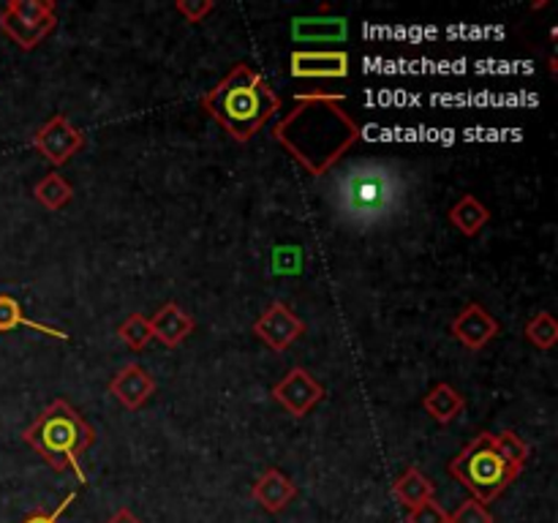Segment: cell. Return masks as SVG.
<instances>
[{
  "instance_id": "obj_1",
  "label": "cell",
  "mask_w": 558,
  "mask_h": 523,
  "mask_svg": "<svg viewBox=\"0 0 558 523\" xmlns=\"http://www.w3.org/2000/svg\"><path fill=\"white\" fill-rule=\"evenodd\" d=\"M327 202L343 227L354 232H374L407 216L412 178L392 158H354L343 167H332Z\"/></svg>"
},
{
  "instance_id": "obj_2",
  "label": "cell",
  "mask_w": 558,
  "mask_h": 523,
  "mask_svg": "<svg viewBox=\"0 0 558 523\" xmlns=\"http://www.w3.org/2000/svg\"><path fill=\"white\" fill-rule=\"evenodd\" d=\"M338 96H298V107L276 125L272 136L298 158L311 174L330 172L338 158L360 139V125L341 107Z\"/></svg>"
},
{
  "instance_id": "obj_3",
  "label": "cell",
  "mask_w": 558,
  "mask_h": 523,
  "mask_svg": "<svg viewBox=\"0 0 558 523\" xmlns=\"http://www.w3.org/2000/svg\"><path fill=\"white\" fill-rule=\"evenodd\" d=\"M202 104L238 142H248L281 109V98L251 65H238L223 76Z\"/></svg>"
},
{
  "instance_id": "obj_4",
  "label": "cell",
  "mask_w": 558,
  "mask_h": 523,
  "mask_svg": "<svg viewBox=\"0 0 558 523\" xmlns=\"http://www.w3.org/2000/svg\"><path fill=\"white\" fill-rule=\"evenodd\" d=\"M25 445H31L52 469H74L80 483H87L85 469L80 466V455L96 441V430L85 423L80 412L69 401L58 398L49 403L25 430Z\"/></svg>"
},
{
  "instance_id": "obj_5",
  "label": "cell",
  "mask_w": 558,
  "mask_h": 523,
  "mask_svg": "<svg viewBox=\"0 0 558 523\" xmlns=\"http://www.w3.org/2000/svg\"><path fill=\"white\" fill-rule=\"evenodd\" d=\"M450 472L466 490H472L480 504L494 501L510 483H515L521 469L501 461L494 447V434H480L450 461Z\"/></svg>"
},
{
  "instance_id": "obj_6",
  "label": "cell",
  "mask_w": 558,
  "mask_h": 523,
  "mask_svg": "<svg viewBox=\"0 0 558 523\" xmlns=\"http://www.w3.org/2000/svg\"><path fill=\"white\" fill-rule=\"evenodd\" d=\"M58 25L52 0H11L0 11V31L20 49H36Z\"/></svg>"
},
{
  "instance_id": "obj_7",
  "label": "cell",
  "mask_w": 558,
  "mask_h": 523,
  "mask_svg": "<svg viewBox=\"0 0 558 523\" xmlns=\"http://www.w3.org/2000/svg\"><path fill=\"white\" fill-rule=\"evenodd\" d=\"M82 145H85V136H82V131L76 129L65 114H52V118L33 134V147H36L52 167L69 163L71 158L82 150Z\"/></svg>"
},
{
  "instance_id": "obj_8",
  "label": "cell",
  "mask_w": 558,
  "mask_h": 523,
  "mask_svg": "<svg viewBox=\"0 0 558 523\" xmlns=\"http://www.w3.org/2000/svg\"><path fill=\"white\" fill-rule=\"evenodd\" d=\"M272 398H276L292 417H305V414L325 398V387H322L305 368H292L276 387H272Z\"/></svg>"
},
{
  "instance_id": "obj_9",
  "label": "cell",
  "mask_w": 558,
  "mask_h": 523,
  "mask_svg": "<svg viewBox=\"0 0 558 523\" xmlns=\"http://www.w3.org/2000/svg\"><path fill=\"white\" fill-rule=\"evenodd\" d=\"M254 332L267 343V346L276 349V352H283L289 343H294L300 336H303L305 321L300 319L287 303L276 300V303L267 305L265 314L256 319Z\"/></svg>"
},
{
  "instance_id": "obj_10",
  "label": "cell",
  "mask_w": 558,
  "mask_h": 523,
  "mask_svg": "<svg viewBox=\"0 0 558 523\" xmlns=\"http://www.w3.org/2000/svg\"><path fill=\"white\" fill-rule=\"evenodd\" d=\"M109 392H112L114 401H118L120 406L129 409V412H136V409L145 406V403L150 401L153 392H156V379H153L140 363H129L112 376Z\"/></svg>"
},
{
  "instance_id": "obj_11",
  "label": "cell",
  "mask_w": 558,
  "mask_h": 523,
  "mask_svg": "<svg viewBox=\"0 0 558 523\" xmlns=\"http://www.w3.org/2000/svg\"><path fill=\"white\" fill-rule=\"evenodd\" d=\"M450 330L463 346L477 352V349L488 346V343L499 336V319H494L480 303H472L452 319Z\"/></svg>"
},
{
  "instance_id": "obj_12",
  "label": "cell",
  "mask_w": 558,
  "mask_h": 523,
  "mask_svg": "<svg viewBox=\"0 0 558 523\" xmlns=\"http://www.w3.org/2000/svg\"><path fill=\"white\" fill-rule=\"evenodd\" d=\"M292 76L298 80H343L349 76V54L332 52H292Z\"/></svg>"
},
{
  "instance_id": "obj_13",
  "label": "cell",
  "mask_w": 558,
  "mask_h": 523,
  "mask_svg": "<svg viewBox=\"0 0 558 523\" xmlns=\"http://www.w3.org/2000/svg\"><path fill=\"white\" fill-rule=\"evenodd\" d=\"M251 494H254V499L259 501L262 510L281 512L294 501V496H298V485H294L281 469H265V472L256 477L254 490H251Z\"/></svg>"
},
{
  "instance_id": "obj_14",
  "label": "cell",
  "mask_w": 558,
  "mask_h": 523,
  "mask_svg": "<svg viewBox=\"0 0 558 523\" xmlns=\"http://www.w3.org/2000/svg\"><path fill=\"white\" fill-rule=\"evenodd\" d=\"M150 330L156 341H161L167 349H174L194 332V319L178 303H167L150 316Z\"/></svg>"
},
{
  "instance_id": "obj_15",
  "label": "cell",
  "mask_w": 558,
  "mask_h": 523,
  "mask_svg": "<svg viewBox=\"0 0 558 523\" xmlns=\"http://www.w3.org/2000/svg\"><path fill=\"white\" fill-rule=\"evenodd\" d=\"M347 33L343 16H300L292 22V36L298 41H343Z\"/></svg>"
},
{
  "instance_id": "obj_16",
  "label": "cell",
  "mask_w": 558,
  "mask_h": 523,
  "mask_svg": "<svg viewBox=\"0 0 558 523\" xmlns=\"http://www.w3.org/2000/svg\"><path fill=\"white\" fill-rule=\"evenodd\" d=\"M488 221H490V210L472 194L461 196V199L450 207V223L458 229V232L466 234V238H474V234L483 232V229L488 227Z\"/></svg>"
},
{
  "instance_id": "obj_17",
  "label": "cell",
  "mask_w": 558,
  "mask_h": 523,
  "mask_svg": "<svg viewBox=\"0 0 558 523\" xmlns=\"http://www.w3.org/2000/svg\"><path fill=\"white\" fill-rule=\"evenodd\" d=\"M434 483H430L417 466L407 469V472L396 479V485H392V496H396L398 504L407 507V510H414V507L434 499Z\"/></svg>"
},
{
  "instance_id": "obj_18",
  "label": "cell",
  "mask_w": 558,
  "mask_h": 523,
  "mask_svg": "<svg viewBox=\"0 0 558 523\" xmlns=\"http://www.w3.org/2000/svg\"><path fill=\"white\" fill-rule=\"evenodd\" d=\"M463 406H466V398H463L452 385H445V381H441V385H436L423 401L425 412H428L430 417L441 425H450L452 419L463 412Z\"/></svg>"
},
{
  "instance_id": "obj_19",
  "label": "cell",
  "mask_w": 558,
  "mask_h": 523,
  "mask_svg": "<svg viewBox=\"0 0 558 523\" xmlns=\"http://www.w3.org/2000/svg\"><path fill=\"white\" fill-rule=\"evenodd\" d=\"M33 196H36L47 210H60V207H65L71 202L74 188H71V183L63 178V174L52 172L47 174V178L38 180L36 188H33Z\"/></svg>"
},
{
  "instance_id": "obj_20",
  "label": "cell",
  "mask_w": 558,
  "mask_h": 523,
  "mask_svg": "<svg viewBox=\"0 0 558 523\" xmlns=\"http://www.w3.org/2000/svg\"><path fill=\"white\" fill-rule=\"evenodd\" d=\"M16 327H31V330L47 332V336L69 338L65 332L54 330V327H44V325H38V321H31L25 314H22V305L16 303L11 294H0V332L16 330Z\"/></svg>"
},
{
  "instance_id": "obj_21",
  "label": "cell",
  "mask_w": 558,
  "mask_h": 523,
  "mask_svg": "<svg viewBox=\"0 0 558 523\" xmlns=\"http://www.w3.org/2000/svg\"><path fill=\"white\" fill-rule=\"evenodd\" d=\"M494 447L501 455V461L512 469L526 466L529 455H532V447L523 441V436H518L515 430H501V434L494 436Z\"/></svg>"
},
{
  "instance_id": "obj_22",
  "label": "cell",
  "mask_w": 558,
  "mask_h": 523,
  "mask_svg": "<svg viewBox=\"0 0 558 523\" xmlns=\"http://www.w3.org/2000/svg\"><path fill=\"white\" fill-rule=\"evenodd\" d=\"M118 336L123 338V343L134 352H142L147 343L153 341V330H150V319L142 314H131L123 325L118 327Z\"/></svg>"
},
{
  "instance_id": "obj_23",
  "label": "cell",
  "mask_w": 558,
  "mask_h": 523,
  "mask_svg": "<svg viewBox=\"0 0 558 523\" xmlns=\"http://www.w3.org/2000/svg\"><path fill=\"white\" fill-rule=\"evenodd\" d=\"M526 338L529 343H534L537 349H554L558 343V325L554 316H550L548 311L534 316L526 325Z\"/></svg>"
},
{
  "instance_id": "obj_24",
  "label": "cell",
  "mask_w": 558,
  "mask_h": 523,
  "mask_svg": "<svg viewBox=\"0 0 558 523\" xmlns=\"http://www.w3.org/2000/svg\"><path fill=\"white\" fill-rule=\"evenodd\" d=\"M450 523H494V515H490L488 507L480 504L477 499H469L452 512Z\"/></svg>"
},
{
  "instance_id": "obj_25",
  "label": "cell",
  "mask_w": 558,
  "mask_h": 523,
  "mask_svg": "<svg viewBox=\"0 0 558 523\" xmlns=\"http://www.w3.org/2000/svg\"><path fill=\"white\" fill-rule=\"evenodd\" d=\"M409 523H450V512L436 499H428L425 504L409 510Z\"/></svg>"
},
{
  "instance_id": "obj_26",
  "label": "cell",
  "mask_w": 558,
  "mask_h": 523,
  "mask_svg": "<svg viewBox=\"0 0 558 523\" xmlns=\"http://www.w3.org/2000/svg\"><path fill=\"white\" fill-rule=\"evenodd\" d=\"M216 5L210 0H178V11L185 16L189 22H202L207 14H213Z\"/></svg>"
},
{
  "instance_id": "obj_27",
  "label": "cell",
  "mask_w": 558,
  "mask_h": 523,
  "mask_svg": "<svg viewBox=\"0 0 558 523\" xmlns=\"http://www.w3.org/2000/svg\"><path fill=\"white\" fill-rule=\"evenodd\" d=\"M71 501H74V494L65 496V501L54 512H33V515H27L22 523H60V515H63V512L69 510Z\"/></svg>"
},
{
  "instance_id": "obj_28",
  "label": "cell",
  "mask_w": 558,
  "mask_h": 523,
  "mask_svg": "<svg viewBox=\"0 0 558 523\" xmlns=\"http://www.w3.org/2000/svg\"><path fill=\"white\" fill-rule=\"evenodd\" d=\"M107 523H142V521H140V518L134 515V512L129 510V507H120V510L114 512V515L109 518Z\"/></svg>"
}]
</instances>
